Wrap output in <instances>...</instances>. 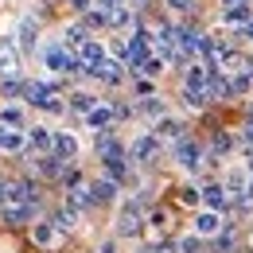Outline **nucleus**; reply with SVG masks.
<instances>
[{
	"label": "nucleus",
	"instance_id": "nucleus-29",
	"mask_svg": "<svg viewBox=\"0 0 253 253\" xmlns=\"http://www.w3.org/2000/svg\"><path fill=\"white\" fill-rule=\"evenodd\" d=\"M168 4H171L175 12H187V8H191V0H168Z\"/></svg>",
	"mask_w": 253,
	"mask_h": 253
},
{
	"label": "nucleus",
	"instance_id": "nucleus-16",
	"mask_svg": "<svg viewBox=\"0 0 253 253\" xmlns=\"http://www.w3.org/2000/svg\"><path fill=\"white\" fill-rule=\"evenodd\" d=\"M156 132L160 136H171V140H183V125H179V121H168V117L156 125Z\"/></svg>",
	"mask_w": 253,
	"mask_h": 253
},
{
	"label": "nucleus",
	"instance_id": "nucleus-15",
	"mask_svg": "<svg viewBox=\"0 0 253 253\" xmlns=\"http://www.w3.org/2000/svg\"><path fill=\"white\" fill-rule=\"evenodd\" d=\"M16 70H20L16 51H12V47H0V74H16Z\"/></svg>",
	"mask_w": 253,
	"mask_h": 253
},
{
	"label": "nucleus",
	"instance_id": "nucleus-10",
	"mask_svg": "<svg viewBox=\"0 0 253 253\" xmlns=\"http://www.w3.org/2000/svg\"><path fill=\"white\" fill-rule=\"evenodd\" d=\"M90 199H94V203H113V199H117V183H113V179H97L94 187H90Z\"/></svg>",
	"mask_w": 253,
	"mask_h": 253
},
{
	"label": "nucleus",
	"instance_id": "nucleus-27",
	"mask_svg": "<svg viewBox=\"0 0 253 253\" xmlns=\"http://www.w3.org/2000/svg\"><path fill=\"white\" fill-rule=\"evenodd\" d=\"M82 39H86V32H82V28H70V32H66V43H70V47H78Z\"/></svg>",
	"mask_w": 253,
	"mask_h": 253
},
{
	"label": "nucleus",
	"instance_id": "nucleus-26",
	"mask_svg": "<svg viewBox=\"0 0 253 253\" xmlns=\"http://www.w3.org/2000/svg\"><path fill=\"white\" fill-rule=\"evenodd\" d=\"M179 253H199V234H195V238H183V242H179Z\"/></svg>",
	"mask_w": 253,
	"mask_h": 253
},
{
	"label": "nucleus",
	"instance_id": "nucleus-4",
	"mask_svg": "<svg viewBox=\"0 0 253 253\" xmlns=\"http://www.w3.org/2000/svg\"><path fill=\"white\" fill-rule=\"evenodd\" d=\"M195 234H199V238L222 234V214L218 211H199V214H195Z\"/></svg>",
	"mask_w": 253,
	"mask_h": 253
},
{
	"label": "nucleus",
	"instance_id": "nucleus-28",
	"mask_svg": "<svg viewBox=\"0 0 253 253\" xmlns=\"http://www.w3.org/2000/svg\"><path fill=\"white\" fill-rule=\"evenodd\" d=\"M140 109H144V113H148V117H156V113H160V109H164V105H160L156 97H152V101H144V105H140Z\"/></svg>",
	"mask_w": 253,
	"mask_h": 253
},
{
	"label": "nucleus",
	"instance_id": "nucleus-12",
	"mask_svg": "<svg viewBox=\"0 0 253 253\" xmlns=\"http://www.w3.org/2000/svg\"><path fill=\"white\" fill-rule=\"evenodd\" d=\"M203 203H207V211H222L226 207V187H203Z\"/></svg>",
	"mask_w": 253,
	"mask_h": 253
},
{
	"label": "nucleus",
	"instance_id": "nucleus-23",
	"mask_svg": "<svg viewBox=\"0 0 253 253\" xmlns=\"http://www.w3.org/2000/svg\"><path fill=\"white\" fill-rule=\"evenodd\" d=\"M74 222H78V211H70V207H66L63 214L55 218V226H59V230H74Z\"/></svg>",
	"mask_w": 253,
	"mask_h": 253
},
{
	"label": "nucleus",
	"instance_id": "nucleus-32",
	"mask_svg": "<svg viewBox=\"0 0 253 253\" xmlns=\"http://www.w3.org/2000/svg\"><path fill=\"white\" fill-rule=\"evenodd\" d=\"M242 35H246V39H253V24H246V32H242Z\"/></svg>",
	"mask_w": 253,
	"mask_h": 253
},
{
	"label": "nucleus",
	"instance_id": "nucleus-34",
	"mask_svg": "<svg viewBox=\"0 0 253 253\" xmlns=\"http://www.w3.org/2000/svg\"><path fill=\"white\" fill-rule=\"evenodd\" d=\"M222 4H226V8H230V4H238V0H222Z\"/></svg>",
	"mask_w": 253,
	"mask_h": 253
},
{
	"label": "nucleus",
	"instance_id": "nucleus-6",
	"mask_svg": "<svg viewBox=\"0 0 253 253\" xmlns=\"http://www.w3.org/2000/svg\"><path fill=\"white\" fill-rule=\"evenodd\" d=\"M24 144H28V136H24L20 128H4L0 125V148H4V152H20Z\"/></svg>",
	"mask_w": 253,
	"mask_h": 253
},
{
	"label": "nucleus",
	"instance_id": "nucleus-13",
	"mask_svg": "<svg viewBox=\"0 0 253 253\" xmlns=\"http://www.w3.org/2000/svg\"><path fill=\"white\" fill-rule=\"evenodd\" d=\"M0 125L20 128V125H24V109H20V105H4V109H0Z\"/></svg>",
	"mask_w": 253,
	"mask_h": 253
},
{
	"label": "nucleus",
	"instance_id": "nucleus-33",
	"mask_svg": "<svg viewBox=\"0 0 253 253\" xmlns=\"http://www.w3.org/2000/svg\"><path fill=\"white\" fill-rule=\"evenodd\" d=\"M246 195H250V199H253V183H250V187H246Z\"/></svg>",
	"mask_w": 253,
	"mask_h": 253
},
{
	"label": "nucleus",
	"instance_id": "nucleus-5",
	"mask_svg": "<svg viewBox=\"0 0 253 253\" xmlns=\"http://www.w3.org/2000/svg\"><path fill=\"white\" fill-rule=\"evenodd\" d=\"M156 152H160V140H156V136H136L132 148H128V156L136 160V164H148Z\"/></svg>",
	"mask_w": 253,
	"mask_h": 253
},
{
	"label": "nucleus",
	"instance_id": "nucleus-30",
	"mask_svg": "<svg viewBox=\"0 0 253 253\" xmlns=\"http://www.w3.org/2000/svg\"><path fill=\"white\" fill-rule=\"evenodd\" d=\"M97 253H117V246H113V242H101V250Z\"/></svg>",
	"mask_w": 253,
	"mask_h": 253
},
{
	"label": "nucleus",
	"instance_id": "nucleus-2",
	"mask_svg": "<svg viewBox=\"0 0 253 253\" xmlns=\"http://www.w3.org/2000/svg\"><path fill=\"white\" fill-rule=\"evenodd\" d=\"M35 214H39V195L28 199V203H8V207H4V222H12V226H16V222H32Z\"/></svg>",
	"mask_w": 253,
	"mask_h": 253
},
{
	"label": "nucleus",
	"instance_id": "nucleus-25",
	"mask_svg": "<svg viewBox=\"0 0 253 253\" xmlns=\"http://www.w3.org/2000/svg\"><path fill=\"white\" fill-rule=\"evenodd\" d=\"M140 70H144V74H160V70H164V59H144Z\"/></svg>",
	"mask_w": 253,
	"mask_h": 253
},
{
	"label": "nucleus",
	"instance_id": "nucleus-24",
	"mask_svg": "<svg viewBox=\"0 0 253 253\" xmlns=\"http://www.w3.org/2000/svg\"><path fill=\"white\" fill-rule=\"evenodd\" d=\"M70 105L82 109V113H90V109H94V97H90V94H74V97H70Z\"/></svg>",
	"mask_w": 253,
	"mask_h": 253
},
{
	"label": "nucleus",
	"instance_id": "nucleus-22",
	"mask_svg": "<svg viewBox=\"0 0 253 253\" xmlns=\"http://www.w3.org/2000/svg\"><path fill=\"white\" fill-rule=\"evenodd\" d=\"M28 140H32L35 148H51V144H55V136H51L47 128H32V136H28Z\"/></svg>",
	"mask_w": 253,
	"mask_h": 253
},
{
	"label": "nucleus",
	"instance_id": "nucleus-21",
	"mask_svg": "<svg viewBox=\"0 0 253 253\" xmlns=\"http://www.w3.org/2000/svg\"><path fill=\"white\" fill-rule=\"evenodd\" d=\"M250 90H253V74H238L230 82V94H250Z\"/></svg>",
	"mask_w": 253,
	"mask_h": 253
},
{
	"label": "nucleus",
	"instance_id": "nucleus-17",
	"mask_svg": "<svg viewBox=\"0 0 253 253\" xmlns=\"http://www.w3.org/2000/svg\"><path fill=\"white\" fill-rule=\"evenodd\" d=\"M105 20H109V24H113V28H125L128 20H132V12H128L125 4H117V8H113V12H109V16H105Z\"/></svg>",
	"mask_w": 253,
	"mask_h": 253
},
{
	"label": "nucleus",
	"instance_id": "nucleus-7",
	"mask_svg": "<svg viewBox=\"0 0 253 253\" xmlns=\"http://www.w3.org/2000/svg\"><path fill=\"white\" fill-rule=\"evenodd\" d=\"M32 238L39 242V246H55V242H59V226H55V222H35Z\"/></svg>",
	"mask_w": 253,
	"mask_h": 253
},
{
	"label": "nucleus",
	"instance_id": "nucleus-3",
	"mask_svg": "<svg viewBox=\"0 0 253 253\" xmlns=\"http://www.w3.org/2000/svg\"><path fill=\"white\" fill-rule=\"evenodd\" d=\"M140 230V203L136 199H128L125 207H121V218H117V234H136Z\"/></svg>",
	"mask_w": 253,
	"mask_h": 253
},
{
	"label": "nucleus",
	"instance_id": "nucleus-19",
	"mask_svg": "<svg viewBox=\"0 0 253 253\" xmlns=\"http://www.w3.org/2000/svg\"><path fill=\"white\" fill-rule=\"evenodd\" d=\"M109 121H113V109H105V105H94V109H90V125H109Z\"/></svg>",
	"mask_w": 253,
	"mask_h": 253
},
{
	"label": "nucleus",
	"instance_id": "nucleus-8",
	"mask_svg": "<svg viewBox=\"0 0 253 253\" xmlns=\"http://www.w3.org/2000/svg\"><path fill=\"white\" fill-rule=\"evenodd\" d=\"M105 63V47L101 43H82V66L86 70H94V66Z\"/></svg>",
	"mask_w": 253,
	"mask_h": 253
},
{
	"label": "nucleus",
	"instance_id": "nucleus-11",
	"mask_svg": "<svg viewBox=\"0 0 253 253\" xmlns=\"http://www.w3.org/2000/svg\"><path fill=\"white\" fill-rule=\"evenodd\" d=\"M16 32H20V43H24V47H35V35H39V20H35V16H24Z\"/></svg>",
	"mask_w": 253,
	"mask_h": 253
},
{
	"label": "nucleus",
	"instance_id": "nucleus-14",
	"mask_svg": "<svg viewBox=\"0 0 253 253\" xmlns=\"http://www.w3.org/2000/svg\"><path fill=\"white\" fill-rule=\"evenodd\" d=\"M90 203H94V199H90L86 187H74L70 195H66V207H70V211H82V207H90Z\"/></svg>",
	"mask_w": 253,
	"mask_h": 253
},
{
	"label": "nucleus",
	"instance_id": "nucleus-31",
	"mask_svg": "<svg viewBox=\"0 0 253 253\" xmlns=\"http://www.w3.org/2000/svg\"><path fill=\"white\" fill-rule=\"evenodd\" d=\"M246 140H250V144H253V121H250V125H246Z\"/></svg>",
	"mask_w": 253,
	"mask_h": 253
},
{
	"label": "nucleus",
	"instance_id": "nucleus-9",
	"mask_svg": "<svg viewBox=\"0 0 253 253\" xmlns=\"http://www.w3.org/2000/svg\"><path fill=\"white\" fill-rule=\"evenodd\" d=\"M55 156L59 160H74L78 156V140H74L70 132H59V136H55Z\"/></svg>",
	"mask_w": 253,
	"mask_h": 253
},
{
	"label": "nucleus",
	"instance_id": "nucleus-18",
	"mask_svg": "<svg viewBox=\"0 0 253 253\" xmlns=\"http://www.w3.org/2000/svg\"><path fill=\"white\" fill-rule=\"evenodd\" d=\"M94 74H97V78H105V82H117V78H121V70H117V63H109V59H105L101 66H94Z\"/></svg>",
	"mask_w": 253,
	"mask_h": 253
},
{
	"label": "nucleus",
	"instance_id": "nucleus-1",
	"mask_svg": "<svg viewBox=\"0 0 253 253\" xmlns=\"http://www.w3.org/2000/svg\"><path fill=\"white\" fill-rule=\"evenodd\" d=\"M175 160H179V168H187V171H199V164H203V148L195 144V140H175Z\"/></svg>",
	"mask_w": 253,
	"mask_h": 253
},
{
	"label": "nucleus",
	"instance_id": "nucleus-20",
	"mask_svg": "<svg viewBox=\"0 0 253 253\" xmlns=\"http://www.w3.org/2000/svg\"><path fill=\"white\" fill-rule=\"evenodd\" d=\"M226 20H230V24H246V20H250V8H246V4H230V8H226Z\"/></svg>",
	"mask_w": 253,
	"mask_h": 253
}]
</instances>
